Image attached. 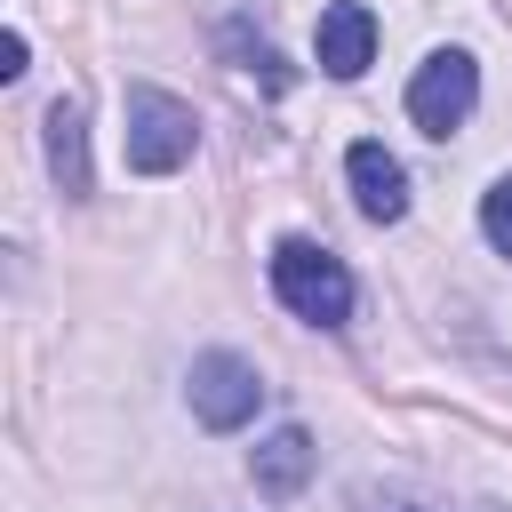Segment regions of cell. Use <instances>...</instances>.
I'll return each mask as SVG.
<instances>
[{
  "instance_id": "obj_7",
  "label": "cell",
  "mask_w": 512,
  "mask_h": 512,
  "mask_svg": "<svg viewBox=\"0 0 512 512\" xmlns=\"http://www.w3.org/2000/svg\"><path fill=\"white\" fill-rule=\"evenodd\" d=\"M248 472H256V496L288 504V496L312 480V432H304V424H280V432H264V440H256V456H248Z\"/></svg>"
},
{
  "instance_id": "obj_2",
  "label": "cell",
  "mask_w": 512,
  "mask_h": 512,
  "mask_svg": "<svg viewBox=\"0 0 512 512\" xmlns=\"http://www.w3.org/2000/svg\"><path fill=\"white\" fill-rule=\"evenodd\" d=\"M200 144V120L168 88H128V168L136 176H176Z\"/></svg>"
},
{
  "instance_id": "obj_9",
  "label": "cell",
  "mask_w": 512,
  "mask_h": 512,
  "mask_svg": "<svg viewBox=\"0 0 512 512\" xmlns=\"http://www.w3.org/2000/svg\"><path fill=\"white\" fill-rule=\"evenodd\" d=\"M480 232H488L496 256H512V176H496V184L480 192Z\"/></svg>"
},
{
  "instance_id": "obj_10",
  "label": "cell",
  "mask_w": 512,
  "mask_h": 512,
  "mask_svg": "<svg viewBox=\"0 0 512 512\" xmlns=\"http://www.w3.org/2000/svg\"><path fill=\"white\" fill-rule=\"evenodd\" d=\"M352 512H432V504H416L400 488H352Z\"/></svg>"
},
{
  "instance_id": "obj_5",
  "label": "cell",
  "mask_w": 512,
  "mask_h": 512,
  "mask_svg": "<svg viewBox=\"0 0 512 512\" xmlns=\"http://www.w3.org/2000/svg\"><path fill=\"white\" fill-rule=\"evenodd\" d=\"M312 48H320V72H328V80H360L368 56H376V16H368L360 0H328Z\"/></svg>"
},
{
  "instance_id": "obj_1",
  "label": "cell",
  "mask_w": 512,
  "mask_h": 512,
  "mask_svg": "<svg viewBox=\"0 0 512 512\" xmlns=\"http://www.w3.org/2000/svg\"><path fill=\"white\" fill-rule=\"evenodd\" d=\"M272 296L312 328H344L352 320V272L320 240H280L272 248Z\"/></svg>"
},
{
  "instance_id": "obj_4",
  "label": "cell",
  "mask_w": 512,
  "mask_h": 512,
  "mask_svg": "<svg viewBox=\"0 0 512 512\" xmlns=\"http://www.w3.org/2000/svg\"><path fill=\"white\" fill-rule=\"evenodd\" d=\"M256 408H264L256 360H240V352H200V360H192V416H200L208 432H240Z\"/></svg>"
},
{
  "instance_id": "obj_8",
  "label": "cell",
  "mask_w": 512,
  "mask_h": 512,
  "mask_svg": "<svg viewBox=\"0 0 512 512\" xmlns=\"http://www.w3.org/2000/svg\"><path fill=\"white\" fill-rule=\"evenodd\" d=\"M48 168H56V184L72 192V200H88V120H80V104L72 96H56L48 104Z\"/></svg>"
},
{
  "instance_id": "obj_11",
  "label": "cell",
  "mask_w": 512,
  "mask_h": 512,
  "mask_svg": "<svg viewBox=\"0 0 512 512\" xmlns=\"http://www.w3.org/2000/svg\"><path fill=\"white\" fill-rule=\"evenodd\" d=\"M24 56H32L24 32H8V40H0V80H24Z\"/></svg>"
},
{
  "instance_id": "obj_3",
  "label": "cell",
  "mask_w": 512,
  "mask_h": 512,
  "mask_svg": "<svg viewBox=\"0 0 512 512\" xmlns=\"http://www.w3.org/2000/svg\"><path fill=\"white\" fill-rule=\"evenodd\" d=\"M472 104H480V64L464 48H432L416 64V80H408V120L424 136H456L472 120Z\"/></svg>"
},
{
  "instance_id": "obj_6",
  "label": "cell",
  "mask_w": 512,
  "mask_h": 512,
  "mask_svg": "<svg viewBox=\"0 0 512 512\" xmlns=\"http://www.w3.org/2000/svg\"><path fill=\"white\" fill-rule=\"evenodd\" d=\"M344 176H352V208L368 224H400L408 216V168L384 152V144H352L344 152Z\"/></svg>"
}]
</instances>
